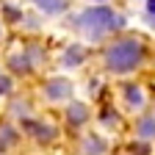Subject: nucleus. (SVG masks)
<instances>
[{
	"label": "nucleus",
	"mask_w": 155,
	"mask_h": 155,
	"mask_svg": "<svg viewBox=\"0 0 155 155\" xmlns=\"http://www.w3.org/2000/svg\"><path fill=\"white\" fill-rule=\"evenodd\" d=\"M141 61H144V45L133 36L119 39L105 50V69L114 75H127L133 69H139Z\"/></svg>",
	"instance_id": "obj_1"
},
{
	"label": "nucleus",
	"mask_w": 155,
	"mask_h": 155,
	"mask_svg": "<svg viewBox=\"0 0 155 155\" xmlns=\"http://www.w3.org/2000/svg\"><path fill=\"white\" fill-rule=\"evenodd\" d=\"M78 28H81L89 39H103L105 33L116 31L125 25L122 17H116L108 6H94V8H86L83 14H78Z\"/></svg>",
	"instance_id": "obj_2"
},
{
	"label": "nucleus",
	"mask_w": 155,
	"mask_h": 155,
	"mask_svg": "<svg viewBox=\"0 0 155 155\" xmlns=\"http://www.w3.org/2000/svg\"><path fill=\"white\" fill-rule=\"evenodd\" d=\"M45 97L53 100V103L67 100V97H72V83L67 81V78H50V81L45 83Z\"/></svg>",
	"instance_id": "obj_3"
},
{
	"label": "nucleus",
	"mask_w": 155,
	"mask_h": 155,
	"mask_svg": "<svg viewBox=\"0 0 155 155\" xmlns=\"http://www.w3.org/2000/svg\"><path fill=\"white\" fill-rule=\"evenodd\" d=\"M83 61H86V47L83 45H69L67 53H64V58H61L64 67H81Z\"/></svg>",
	"instance_id": "obj_4"
},
{
	"label": "nucleus",
	"mask_w": 155,
	"mask_h": 155,
	"mask_svg": "<svg viewBox=\"0 0 155 155\" xmlns=\"http://www.w3.org/2000/svg\"><path fill=\"white\" fill-rule=\"evenodd\" d=\"M67 122L75 125V127H81L83 122H89V108H86L83 103H72V105L67 108Z\"/></svg>",
	"instance_id": "obj_5"
},
{
	"label": "nucleus",
	"mask_w": 155,
	"mask_h": 155,
	"mask_svg": "<svg viewBox=\"0 0 155 155\" xmlns=\"http://www.w3.org/2000/svg\"><path fill=\"white\" fill-rule=\"evenodd\" d=\"M25 127L31 130V136H33V139L36 141H50L53 139V127H47V125H42V122H25Z\"/></svg>",
	"instance_id": "obj_6"
},
{
	"label": "nucleus",
	"mask_w": 155,
	"mask_h": 155,
	"mask_svg": "<svg viewBox=\"0 0 155 155\" xmlns=\"http://www.w3.org/2000/svg\"><path fill=\"white\" fill-rule=\"evenodd\" d=\"M33 3L42 8L45 14H64L67 6H69V0H33Z\"/></svg>",
	"instance_id": "obj_7"
},
{
	"label": "nucleus",
	"mask_w": 155,
	"mask_h": 155,
	"mask_svg": "<svg viewBox=\"0 0 155 155\" xmlns=\"http://www.w3.org/2000/svg\"><path fill=\"white\" fill-rule=\"evenodd\" d=\"M8 67H11V72H17V75H28V72L33 69V61H31V55H11Z\"/></svg>",
	"instance_id": "obj_8"
},
{
	"label": "nucleus",
	"mask_w": 155,
	"mask_h": 155,
	"mask_svg": "<svg viewBox=\"0 0 155 155\" xmlns=\"http://www.w3.org/2000/svg\"><path fill=\"white\" fill-rule=\"evenodd\" d=\"M125 100H127V105H133V108H141V105H144V94H141L139 86L127 83V86H125Z\"/></svg>",
	"instance_id": "obj_9"
},
{
	"label": "nucleus",
	"mask_w": 155,
	"mask_h": 155,
	"mask_svg": "<svg viewBox=\"0 0 155 155\" xmlns=\"http://www.w3.org/2000/svg\"><path fill=\"white\" fill-rule=\"evenodd\" d=\"M136 130H139L141 139H152L155 136V116H141L139 125H136Z\"/></svg>",
	"instance_id": "obj_10"
},
{
	"label": "nucleus",
	"mask_w": 155,
	"mask_h": 155,
	"mask_svg": "<svg viewBox=\"0 0 155 155\" xmlns=\"http://www.w3.org/2000/svg\"><path fill=\"white\" fill-rule=\"evenodd\" d=\"M14 141H17V130H11L8 125H0V150H6Z\"/></svg>",
	"instance_id": "obj_11"
},
{
	"label": "nucleus",
	"mask_w": 155,
	"mask_h": 155,
	"mask_svg": "<svg viewBox=\"0 0 155 155\" xmlns=\"http://www.w3.org/2000/svg\"><path fill=\"white\" fill-rule=\"evenodd\" d=\"M83 147H86V150H94V152H103V150H105V141H100V139H94V136H91V139L83 141Z\"/></svg>",
	"instance_id": "obj_12"
},
{
	"label": "nucleus",
	"mask_w": 155,
	"mask_h": 155,
	"mask_svg": "<svg viewBox=\"0 0 155 155\" xmlns=\"http://www.w3.org/2000/svg\"><path fill=\"white\" fill-rule=\"evenodd\" d=\"M3 14H6L8 19H14V22H17V19H22V14H19L14 6H3Z\"/></svg>",
	"instance_id": "obj_13"
},
{
	"label": "nucleus",
	"mask_w": 155,
	"mask_h": 155,
	"mask_svg": "<svg viewBox=\"0 0 155 155\" xmlns=\"http://www.w3.org/2000/svg\"><path fill=\"white\" fill-rule=\"evenodd\" d=\"M116 122H119V116H116L114 111H105L103 114V125H116Z\"/></svg>",
	"instance_id": "obj_14"
},
{
	"label": "nucleus",
	"mask_w": 155,
	"mask_h": 155,
	"mask_svg": "<svg viewBox=\"0 0 155 155\" xmlns=\"http://www.w3.org/2000/svg\"><path fill=\"white\" fill-rule=\"evenodd\" d=\"M8 91H11V81L6 75H0V94H8Z\"/></svg>",
	"instance_id": "obj_15"
},
{
	"label": "nucleus",
	"mask_w": 155,
	"mask_h": 155,
	"mask_svg": "<svg viewBox=\"0 0 155 155\" xmlns=\"http://www.w3.org/2000/svg\"><path fill=\"white\" fill-rule=\"evenodd\" d=\"M14 114H19V116H28V105H25V103H17V105H14Z\"/></svg>",
	"instance_id": "obj_16"
},
{
	"label": "nucleus",
	"mask_w": 155,
	"mask_h": 155,
	"mask_svg": "<svg viewBox=\"0 0 155 155\" xmlns=\"http://www.w3.org/2000/svg\"><path fill=\"white\" fill-rule=\"evenodd\" d=\"M147 11H150V17H155V0H147Z\"/></svg>",
	"instance_id": "obj_17"
},
{
	"label": "nucleus",
	"mask_w": 155,
	"mask_h": 155,
	"mask_svg": "<svg viewBox=\"0 0 155 155\" xmlns=\"http://www.w3.org/2000/svg\"><path fill=\"white\" fill-rule=\"evenodd\" d=\"M94 3H103V0H94Z\"/></svg>",
	"instance_id": "obj_18"
},
{
	"label": "nucleus",
	"mask_w": 155,
	"mask_h": 155,
	"mask_svg": "<svg viewBox=\"0 0 155 155\" xmlns=\"http://www.w3.org/2000/svg\"><path fill=\"white\" fill-rule=\"evenodd\" d=\"M0 36H3V28H0Z\"/></svg>",
	"instance_id": "obj_19"
}]
</instances>
